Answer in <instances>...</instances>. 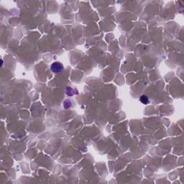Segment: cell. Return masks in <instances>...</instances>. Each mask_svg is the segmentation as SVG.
<instances>
[{
    "label": "cell",
    "mask_w": 184,
    "mask_h": 184,
    "mask_svg": "<svg viewBox=\"0 0 184 184\" xmlns=\"http://www.w3.org/2000/svg\"><path fill=\"white\" fill-rule=\"evenodd\" d=\"M50 69L52 72L56 73H59L63 71L64 67L62 65V63H59V62H55L53 63L50 66Z\"/></svg>",
    "instance_id": "1"
},
{
    "label": "cell",
    "mask_w": 184,
    "mask_h": 184,
    "mask_svg": "<svg viewBox=\"0 0 184 184\" xmlns=\"http://www.w3.org/2000/svg\"><path fill=\"white\" fill-rule=\"evenodd\" d=\"M140 102H142L143 104H148L149 102V99L147 96H145V95H143V96L140 97Z\"/></svg>",
    "instance_id": "2"
}]
</instances>
